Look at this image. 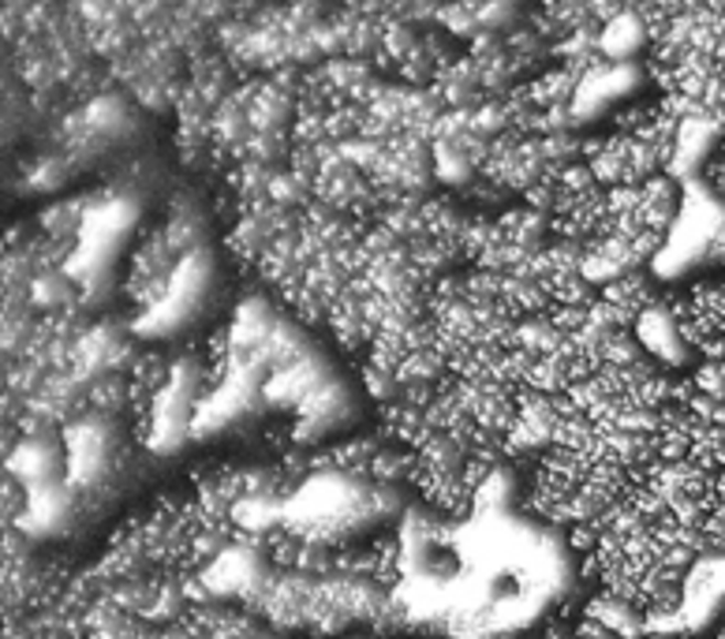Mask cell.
<instances>
[{"instance_id": "cell-1", "label": "cell", "mask_w": 725, "mask_h": 639, "mask_svg": "<svg viewBox=\"0 0 725 639\" xmlns=\"http://www.w3.org/2000/svg\"><path fill=\"white\" fill-rule=\"evenodd\" d=\"M598 50L610 64H628V61H643V53L651 50V26L640 12H621L614 15L610 23L598 26Z\"/></svg>"}]
</instances>
